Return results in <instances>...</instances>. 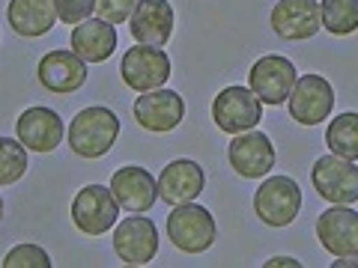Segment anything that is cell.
<instances>
[{"label":"cell","mask_w":358,"mask_h":268,"mask_svg":"<svg viewBox=\"0 0 358 268\" xmlns=\"http://www.w3.org/2000/svg\"><path fill=\"white\" fill-rule=\"evenodd\" d=\"M120 137V117L108 107H84L69 126V147L81 158H102Z\"/></svg>","instance_id":"cell-1"},{"label":"cell","mask_w":358,"mask_h":268,"mask_svg":"<svg viewBox=\"0 0 358 268\" xmlns=\"http://www.w3.org/2000/svg\"><path fill=\"white\" fill-rule=\"evenodd\" d=\"M215 236H218L215 218H212L203 206L179 203V206H173L171 215H167V239L185 253L209 251Z\"/></svg>","instance_id":"cell-2"},{"label":"cell","mask_w":358,"mask_h":268,"mask_svg":"<svg viewBox=\"0 0 358 268\" xmlns=\"http://www.w3.org/2000/svg\"><path fill=\"white\" fill-rule=\"evenodd\" d=\"M301 209V191L289 176H268L254 194V211L266 227H287Z\"/></svg>","instance_id":"cell-3"},{"label":"cell","mask_w":358,"mask_h":268,"mask_svg":"<svg viewBox=\"0 0 358 268\" xmlns=\"http://www.w3.org/2000/svg\"><path fill=\"white\" fill-rule=\"evenodd\" d=\"M310 182L331 206H352L358 200V167L341 155H322L310 167Z\"/></svg>","instance_id":"cell-4"},{"label":"cell","mask_w":358,"mask_h":268,"mask_svg":"<svg viewBox=\"0 0 358 268\" xmlns=\"http://www.w3.org/2000/svg\"><path fill=\"white\" fill-rule=\"evenodd\" d=\"M120 75L129 89L134 93H150L167 84L171 77V57L164 48H152V45H138L122 54Z\"/></svg>","instance_id":"cell-5"},{"label":"cell","mask_w":358,"mask_h":268,"mask_svg":"<svg viewBox=\"0 0 358 268\" xmlns=\"http://www.w3.org/2000/svg\"><path fill=\"white\" fill-rule=\"evenodd\" d=\"M120 218V203L105 185H87L72 200V221L84 236H105Z\"/></svg>","instance_id":"cell-6"},{"label":"cell","mask_w":358,"mask_h":268,"mask_svg":"<svg viewBox=\"0 0 358 268\" xmlns=\"http://www.w3.org/2000/svg\"><path fill=\"white\" fill-rule=\"evenodd\" d=\"M212 119L224 134H242L257 128L263 119V105L248 87H227L212 102Z\"/></svg>","instance_id":"cell-7"},{"label":"cell","mask_w":358,"mask_h":268,"mask_svg":"<svg viewBox=\"0 0 358 268\" xmlns=\"http://www.w3.org/2000/svg\"><path fill=\"white\" fill-rule=\"evenodd\" d=\"M287 105H289V117H293L299 126H317V122L331 117L334 89L322 75L296 77V84L287 96Z\"/></svg>","instance_id":"cell-8"},{"label":"cell","mask_w":358,"mask_h":268,"mask_svg":"<svg viewBox=\"0 0 358 268\" xmlns=\"http://www.w3.org/2000/svg\"><path fill=\"white\" fill-rule=\"evenodd\" d=\"M296 66L289 63L281 54H266L260 57L251 72H248V81H251V93L260 98V105H284L289 89L296 84Z\"/></svg>","instance_id":"cell-9"},{"label":"cell","mask_w":358,"mask_h":268,"mask_svg":"<svg viewBox=\"0 0 358 268\" xmlns=\"http://www.w3.org/2000/svg\"><path fill=\"white\" fill-rule=\"evenodd\" d=\"M114 251L120 256V262L126 265H147L159 253V230L150 218H143L134 211L131 218L120 221V227L114 232Z\"/></svg>","instance_id":"cell-10"},{"label":"cell","mask_w":358,"mask_h":268,"mask_svg":"<svg viewBox=\"0 0 358 268\" xmlns=\"http://www.w3.org/2000/svg\"><path fill=\"white\" fill-rule=\"evenodd\" d=\"M182 117H185V102L173 89H162V87L150 89V93H141L138 102H134V119H138V126L152 134L173 131L182 122Z\"/></svg>","instance_id":"cell-11"},{"label":"cell","mask_w":358,"mask_h":268,"mask_svg":"<svg viewBox=\"0 0 358 268\" xmlns=\"http://www.w3.org/2000/svg\"><path fill=\"white\" fill-rule=\"evenodd\" d=\"M230 167L245 179H263L275 167V147L263 131H242L233 134V143L227 149Z\"/></svg>","instance_id":"cell-12"},{"label":"cell","mask_w":358,"mask_h":268,"mask_svg":"<svg viewBox=\"0 0 358 268\" xmlns=\"http://www.w3.org/2000/svg\"><path fill=\"white\" fill-rule=\"evenodd\" d=\"M39 84L54 96H69L75 89H81L87 81V63L78 57L75 51H48L39 60Z\"/></svg>","instance_id":"cell-13"},{"label":"cell","mask_w":358,"mask_h":268,"mask_svg":"<svg viewBox=\"0 0 358 268\" xmlns=\"http://www.w3.org/2000/svg\"><path fill=\"white\" fill-rule=\"evenodd\" d=\"M317 236L331 256H358V215L350 206H331L317 218Z\"/></svg>","instance_id":"cell-14"},{"label":"cell","mask_w":358,"mask_h":268,"mask_svg":"<svg viewBox=\"0 0 358 268\" xmlns=\"http://www.w3.org/2000/svg\"><path fill=\"white\" fill-rule=\"evenodd\" d=\"M110 194L120 203V209L126 211H150L159 200V188H155V179L150 176L147 167H120V170L110 176Z\"/></svg>","instance_id":"cell-15"},{"label":"cell","mask_w":358,"mask_h":268,"mask_svg":"<svg viewBox=\"0 0 358 268\" xmlns=\"http://www.w3.org/2000/svg\"><path fill=\"white\" fill-rule=\"evenodd\" d=\"M203 185H206L203 167H200L197 161H192V158L171 161L162 170L159 182H155V188H159V197L164 200V203H171V206L194 203V200L200 197V191H203Z\"/></svg>","instance_id":"cell-16"},{"label":"cell","mask_w":358,"mask_h":268,"mask_svg":"<svg viewBox=\"0 0 358 268\" xmlns=\"http://www.w3.org/2000/svg\"><path fill=\"white\" fill-rule=\"evenodd\" d=\"M129 30L138 45L162 48L173 33V6L167 0H138L129 18Z\"/></svg>","instance_id":"cell-17"},{"label":"cell","mask_w":358,"mask_h":268,"mask_svg":"<svg viewBox=\"0 0 358 268\" xmlns=\"http://www.w3.org/2000/svg\"><path fill=\"white\" fill-rule=\"evenodd\" d=\"M272 27L281 39L301 42L320 33V3L317 0H278L272 9Z\"/></svg>","instance_id":"cell-18"},{"label":"cell","mask_w":358,"mask_h":268,"mask_svg":"<svg viewBox=\"0 0 358 268\" xmlns=\"http://www.w3.org/2000/svg\"><path fill=\"white\" fill-rule=\"evenodd\" d=\"M15 134L33 152H54L63 140V119L48 107H27L15 122Z\"/></svg>","instance_id":"cell-19"},{"label":"cell","mask_w":358,"mask_h":268,"mask_svg":"<svg viewBox=\"0 0 358 268\" xmlns=\"http://www.w3.org/2000/svg\"><path fill=\"white\" fill-rule=\"evenodd\" d=\"M72 51L84 63H105L117 51V27L102 18H87L72 27Z\"/></svg>","instance_id":"cell-20"},{"label":"cell","mask_w":358,"mask_h":268,"mask_svg":"<svg viewBox=\"0 0 358 268\" xmlns=\"http://www.w3.org/2000/svg\"><path fill=\"white\" fill-rule=\"evenodd\" d=\"M6 18L18 36H27V39L45 36V33L57 24L54 0H9Z\"/></svg>","instance_id":"cell-21"},{"label":"cell","mask_w":358,"mask_h":268,"mask_svg":"<svg viewBox=\"0 0 358 268\" xmlns=\"http://www.w3.org/2000/svg\"><path fill=\"white\" fill-rule=\"evenodd\" d=\"M326 143L331 155H341V158H350L355 161L358 158V117L352 114H341L329 122L326 128Z\"/></svg>","instance_id":"cell-22"},{"label":"cell","mask_w":358,"mask_h":268,"mask_svg":"<svg viewBox=\"0 0 358 268\" xmlns=\"http://www.w3.org/2000/svg\"><path fill=\"white\" fill-rule=\"evenodd\" d=\"M320 24L334 36H350L358 27V0H322Z\"/></svg>","instance_id":"cell-23"},{"label":"cell","mask_w":358,"mask_h":268,"mask_svg":"<svg viewBox=\"0 0 358 268\" xmlns=\"http://www.w3.org/2000/svg\"><path fill=\"white\" fill-rule=\"evenodd\" d=\"M27 149L21 140L0 137V188L18 182L27 173Z\"/></svg>","instance_id":"cell-24"},{"label":"cell","mask_w":358,"mask_h":268,"mask_svg":"<svg viewBox=\"0 0 358 268\" xmlns=\"http://www.w3.org/2000/svg\"><path fill=\"white\" fill-rule=\"evenodd\" d=\"M3 268H51V256L39 244H18L3 256Z\"/></svg>","instance_id":"cell-25"},{"label":"cell","mask_w":358,"mask_h":268,"mask_svg":"<svg viewBox=\"0 0 358 268\" xmlns=\"http://www.w3.org/2000/svg\"><path fill=\"white\" fill-rule=\"evenodd\" d=\"M134 6H138V0H96L93 13L96 18L108 21V24H126L134 13Z\"/></svg>","instance_id":"cell-26"},{"label":"cell","mask_w":358,"mask_h":268,"mask_svg":"<svg viewBox=\"0 0 358 268\" xmlns=\"http://www.w3.org/2000/svg\"><path fill=\"white\" fill-rule=\"evenodd\" d=\"M93 3L96 0H54V13L63 24H81L93 13Z\"/></svg>","instance_id":"cell-27"},{"label":"cell","mask_w":358,"mask_h":268,"mask_svg":"<svg viewBox=\"0 0 358 268\" xmlns=\"http://www.w3.org/2000/svg\"><path fill=\"white\" fill-rule=\"evenodd\" d=\"M268 268H278V265H289V268H299L301 262L299 260H293V256H272V260L266 262Z\"/></svg>","instance_id":"cell-28"},{"label":"cell","mask_w":358,"mask_h":268,"mask_svg":"<svg viewBox=\"0 0 358 268\" xmlns=\"http://www.w3.org/2000/svg\"><path fill=\"white\" fill-rule=\"evenodd\" d=\"M0 218H3V197H0Z\"/></svg>","instance_id":"cell-29"}]
</instances>
